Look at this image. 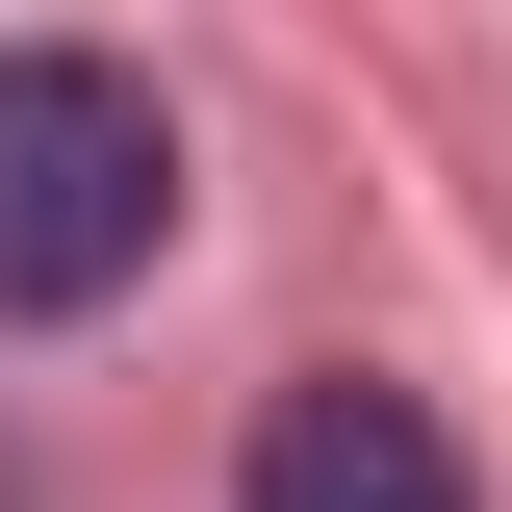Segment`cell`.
Listing matches in <instances>:
<instances>
[{
  "instance_id": "2",
  "label": "cell",
  "mask_w": 512,
  "mask_h": 512,
  "mask_svg": "<svg viewBox=\"0 0 512 512\" xmlns=\"http://www.w3.org/2000/svg\"><path fill=\"white\" fill-rule=\"evenodd\" d=\"M231 512H487V461L436 436V384H384V359H308L282 410H256Z\"/></svg>"
},
{
  "instance_id": "1",
  "label": "cell",
  "mask_w": 512,
  "mask_h": 512,
  "mask_svg": "<svg viewBox=\"0 0 512 512\" xmlns=\"http://www.w3.org/2000/svg\"><path fill=\"white\" fill-rule=\"evenodd\" d=\"M180 256V103L128 52H0V308L77 333Z\"/></svg>"
}]
</instances>
